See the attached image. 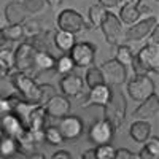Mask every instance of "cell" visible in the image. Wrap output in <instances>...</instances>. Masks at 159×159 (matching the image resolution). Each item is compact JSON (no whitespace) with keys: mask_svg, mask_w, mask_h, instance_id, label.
<instances>
[{"mask_svg":"<svg viewBox=\"0 0 159 159\" xmlns=\"http://www.w3.org/2000/svg\"><path fill=\"white\" fill-rule=\"evenodd\" d=\"M100 72L103 75V81L107 86H121L126 83L127 78V69L123 64H119L116 59L105 61L100 67Z\"/></svg>","mask_w":159,"mask_h":159,"instance_id":"5b68a950","label":"cell"},{"mask_svg":"<svg viewBox=\"0 0 159 159\" xmlns=\"http://www.w3.org/2000/svg\"><path fill=\"white\" fill-rule=\"evenodd\" d=\"M134 52H132V49L127 46V45H118L116 46V61L119 62V64H123L124 67L127 69V67H132V62H134Z\"/></svg>","mask_w":159,"mask_h":159,"instance_id":"484cf974","label":"cell"},{"mask_svg":"<svg viewBox=\"0 0 159 159\" xmlns=\"http://www.w3.org/2000/svg\"><path fill=\"white\" fill-rule=\"evenodd\" d=\"M0 64H2L10 73L15 70V52H11L10 48L0 49Z\"/></svg>","mask_w":159,"mask_h":159,"instance_id":"d6a6232c","label":"cell"},{"mask_svg":"<svg viewBox=\"0 0 159 159\" xmlns=\"http://www.w3.org/2000/svg\"><path fill=\"white\" fill-rule=\"evenodd\" d=\"M0 37L7 40L8 43L11 42H18V40L24 38V29L22 24H8L7 27L0 29Z\"/></svg>","mask_w":159,"mask_h":159,"instance_id":"cb8c5ba5","label":"cell"},{"mask_svg":"<svg viewBox=\"0 0 159 159\" xmlns=\"http://www.w3.org/2000/svg\"><path fill=\"white\" fill-rule=\"evenodd\" d=\"M27 16V11L24 10L21 2H10L5 7V19L8 24H22Z\"/></svg>","mask_w":159,"mask_h":159,"instance_id":"44dd1931","label":"cell"},{"mask_svg":"<svg viewBox=\"0 0 159 159\" xmlns=\"http://www.w3.org/2000/svg\"><path fill=\"white\" fill-rule=\"evenodd\" d=\"M121 2H123L124 5H126V3H137V5H139L140 0H121Z\"/></svg>","mask_w":159,"mask_h":159,"instance_id":"681fc988","label":"cell"},{"mask_svg":"<svg viewBox=\"0 0 159 159\" xmlns=\"http://www.w3.org/2000/svg\"><path fill=\"white\" fill-rule=\"evenodd\" d=\"M154 83L148 75H135L130 81H127L129 96L137 102H143L145 99H148L151 94H154Z\"/></svg>","mask_w":159,"mask_h":159,"instance_id":"277c9868","label":"cell"},{"mask_svg":"<svg viewBox=\"0 0 159 159\" xmlns=\"http://www.w3.org/2000/svg\"><path fill=\"white\" fill-rule=\"evenodd\" d=\"M111 97V88L107 84H99L96 88L89 89V96L84 100L83 107H91V105H99V107H103Z\"/></svg>","mask_w":159,"mask_h":159,"instance_id":"ac0fdd59","label":"cell"},{"mask_svg":"<svg viewBox=\"0 0 159 159\" xmlns=\"http://www.w3.org/2000/svg\"><path fill=\"white\" fill-rule=\"evenodd\" d=\"M27 157V154H25L24 151H21V150H16V151H13L11 154H8L5 159H25Z\"/></svg>","mask_w":159,"mask_h":159,"instance_id":"7bdbcfd3","label":"cell"},{"mask_svg":"<svg viewBox=\"0 0 159 159\" xmlns=\"http://www.w3.org/2000/svg\"><path fill=\"white\" fill-rule=\"evenodd\" d=\"M40 91H42V105L56 94L54 86H51V84H40Z\"/></svg>","mask_w":159,"mask_h":159,"instance_id":"8d00e7d4","label":"cell"},{"mask_svg":"<svg viewBox=\"0 0 159 159\" xmlns=\"http://www.w3.org/2000/svg\"><path fill=\"white\" fill-rule=\"evenodd\" d=\"M43 140L48 142L49 145H61V143L65 142L61 135L57 126H46L43 129Z\"/></svg>","mask_w":159,"mask_h":159,"instance_id":"f546056e","label":"cell"},{"mask_svg":"<svg viewBox=\"0 0 159 159\" xmlns=\"http://www.w3.org/2000/svg\"><path fill=\"white\" fill-rule=\"evenodd\" d=\"M59 84H61L62 96H65V97H78L83 92V89H84L83 78L80 75H75V73L62 75Z\"/></svg>","mask_w":159,"mask_h":159,"instance_id":"5bb4252c","label":"cell"},{"mask_svg":"<svg viewBox=\"0 0 159 159\" xmlns=\"http://www.w3.org/2000/svg\"><path fill=\"white\" fill-rule=\"evenodd\" d=\"M7 45H8V42H7V40H3L2 37H0V49H3V48H7Z\"/></svg>","mask_w":159,"mask_h":159,"instance_id":"c3c4849f","label":"cell"},{"mask_svg":"<svg viewBox=\"0 0 159 159\" xmlns=\"http://www.w3.org/2000/svg\"><path fill=\"white\" fill-rule=\"evenodd\" d=\"M154 2H159V0H154Z\"/></svg>","mask_w":159,"mask_h":159,"instance_id":"816d5d0a","label":"cell"},{"mask_svg":"<svg viewBox=\"0 0 159 159\" xmlns=\"http://www.w3.org/2000/svg\"><path fill=\"white\" fill-rule=\"evenodd\" d=\"M150 45H154V46L159 45V27H154L153 32L150 34Z\"/></svg>","mask_w":159,"mask_h":159,"instance_id":"ab89813d","label":"cell"},{"mask_svg":"<svg viewBox=\"0 0 159 159\" xmlns=\"http://www.w3.org/2000/svg\"><path fill=\"white\" fill-rule=\"evenodd\" d=\"M22 7H24V10L27 11V13H38L40 10H42L43 7H45V0H22Z\"/></svg>","mask_w":159,"mask_h":159,"instance_id":"e575fe53","label":"cell"},{"mask_svg":"<svg viewBox=\"0 0 159 159\" xmlns=\"http://www.w3.org/2000/svg\"><path fill=\"white\" fill-rule=\"evenodd\" d=\"M43 107L46 110V115L49 118H54V119H61L64 116H67L70 113V100L69 97H65L62 94H54L51 99H48Z\"/></svg>","mask_w":159,"mask_h":159,"instance_id":"4fadbf2b","label":"cell"},{"mask_svg":"<svg viewBox=\"0 0 159 159\" xmlns=\"http://www.w3.org/2000/svg\"><path fill=\"white\" fill-rule=\"evenodd\" d=\"M10 75V72L3 67V65L2 64H0V80H2V78H5V76H8Z\"/></svg>","mask_w":159,"mask_h":159,"instance_id":"bcb514c9","label":"cell"},{"mask_svg":"<svg viewBox=\"0 0 159 159\" xmlns=\"http://www.w3.org/2000/svg\"><path fill=\"white\" fill-rule=\"evenodd\" d=\"M100 29H102V32L105 35V40H107L108 45H111V46L123 45V42H124L123 24L118 19L116 15H113V13L108 11L107 16H105V21L100 25Z\"/></svg>","mask_w":159,"mask_h":159,"instance_id":"52a82bcc","label":"cell"},{"mask_svg":"<svg viewBox=\"0 0 159 159\" xmlns=\"http://www.w3.org/2000/svg\"><path fill=\"white\" fill-rule=\"evenodd\" d=\"M75 64L72 61V57L69 54H62L61 57H56V67L54 70L61 75H67V73H73Z\"/></svg>","mask_w":159,"mask_h":159,"instance_id":"83f0119b","label":"cell"},{"mask_svg":"<svg viewBox=\"0 0 159 159\" xmlns=\"http://www.w3.org/2000/svg\"><path fill=\"white\" fill-rule=\"evenodd\" d=\"M142 16V13H140V3H126L121 11H119V21H121V24H135Z\"/></svg>","mask_w":159,"mask_h":159,"instance_id":"603a6c76","label":"cell"},{"mask_svg":"<svg viewBox=\"0 0 159 159\" xmlns=\"http://www.w3.org/2000/svg\"><path fill=\"white\" fill-rule=\"evenodd\" d=\"M132 69L137 75H148L150 72L159 70V49L154 45H145L134 56Z\"/></svg>","mask_w":159,"mask_h":159,"instance_id":"3957f363","label":"cell"},{"mask_svg":"<svg viewBox=\"0 0 159 159\" xmlns=\"http://www.w3.org/2000/svg\"><path fill=\"white\" fill-rule=\"evenodd\" d=\"M69 56L72 57L75 67H91L96 59V46L88 42L75 43Z\"/></svg>","mask_w":159,"mask_h":159,"instance_id":"30bf717a","label":"cell"},{"mask_svg":"<svg viewBox=\"0 0 159 159\" xmlns=\"http://www.w3.org/2000/svg\"><path fill=\"white\" fill-rule=\"evenodd\" d=\"M48 123V115L43 105H35L27 116V129L30 132H43Z\"/></svg>","mask_w":159,"mask_h":159,"instance_id":"2e32d148","label":"cell"},{"mask_svg":"<svg viewBox=\"0 0 159 159\" xmlns=\"http://www.w3.org/2000/svg\"><path fill=\"white\" fill-rule=\"evenodd\" d=\"M129 134L130 137L134 139L137 143H143L145 140L150 139V134H151V124L145 119H137L130 124V129H129Z\"/></svg>","mask_w":159,"mask_h":159,"instance_id":"7402d4cb","label":"cell"},{"mask_svg":"<svg viewBox=\"0 0 159 159\" xmlns=\"http://www.w3.org/2000/svg\"><path fill=\"white\" fill-rule=\"evenodd\" d=\"M159 156H156V154H153V153H150L147 148H142L140 150V153H139V159H157Z\"/></svg>","mask_w":159,"mask_h":159,"instance_id":"f35d334b","label":"cell"},{"mask_svg":"<svg viewBox=\"0 0 159 159\" xmlns=\"http://www.w3.org/2000/svg\"><path fill=\"white\" fill-rule=\"evenodd\" d=\"M25 159H46V157H45L43 154H40V153H35V151H34V153H30Z\"/></svg>","mask_w":159,"mask_h":159,"instance_id":"f6af8a7d","label":"cell"},{"mask_svg":"<svg viewBox=\"0 0 159 159\" xmlns=\"http://www.w3.org/2000/svg\"><path fill=\"white\" fill-rule=\"evenodd\" d=\"M16 150H19L16 139L8 137V135H5V134L0 135V157L5 159L8 154H11L13 151H16Z\"/></svg>","mask_w":159,"mask_h":159,"instance_id":"4316f807","label":"cell"},{"mask_svg":"<svg viewBox=\"0 0 159 159\" xmlns=\"http://www.w3.org/2000/svg\"><path fill=\"white\" fill-rule=\"evenodd\" d=\"M56 67V57L49 51H37L35 61H34V73L38 75L42 72L54 70Z\"/></svg>","mask_w":159,"mask_h":159,"instance_id":"d6986e66","label":"cell"},{"mask_svg":"<svg viewBox=\"0 0 159 159\" xmlns=\"http://www.w3.org/2000/svg\"><path fill=\"white\" fill-rule=\"evenodd\" d=\"M113 159H139V154L132 153L127 148H118V150H115V157Z\"/></svg>","mask_w":159,"mask_h":159,"instance_id":"d590c367","label":"cell"},{"mask_svg":"<svg viewBox=\"0 0 159 159\" xmlns=\"http://www.w3.org/2000/svg\"><path fill=\"white\" fill-rule=\"evenodd\" d=\"M57 27L59 30L64 32H70V34H78L81 32L83 29H88L86 21L81 16V13H78L75 10H62L59 15H57Z\"/></svg>","mask_w":159,"mask_h":159,"instance_id":"8992f818","label":"cell"},{"mask_svg":"<svg viewBox=\"0 0 159 159\" xmlns=\"http://www.w3.org/2000/svg\"><path fill=\"white\" fill-rule=\"evenodd\" d=\"M157 110H159V97L154 92V94H151L148 99L140 102V105L134 110V118L145 119V121H147L148 118H153V116L157 115Z\"/></svg>","mask_w":159,"mask_h":159,"instance_id":"e0dca14e","label":"cell"},{"mask_svg":"<svg viewBox=\"0 0 159 159\" xmlns=\"http://www.w3.org/2000/svg\"><path fill=\"white\" fill-rule=\"evenodd\" d=\"M108 10H105L103 7H100L99 3L97 5H92L88 11V16H89V22L92 27H100L102 22L105 21V16H107Z\"/></svg>","mask_w":159,"mask_h":159,"instance_id":"d4e9b609","label":"cell"},{"mask_svg":"<svg viewBox=\"0 0 159 159\" xmlns=\"http://www.w3.org/2000/svg\"><path fill=\"white\" fill-rule=\"evenodd\" d=\"M126 97L121 91H111L110 100L103 105V119L118 130L126 121Z\"/></svg>","mask_w":159,"mask_h":159,"instance_id":"7a4b0ae2","label":"cell"},{"mask_svg":"<svg viewBox=\"0 0 159 159\" xmlns=\"http://www.w3.org/2000/svg\"><path fill=\"white\" fill-rule=\"evenodd\" d=\"M51 159H72V154L65 150H61V151H56L54 154L51 156Z\"/></svg>","mask_w":159,"mask_h":159,"instance_id":"b9f144b4","label":"cell"},{"mask_svg":"<svg viewBox=\"0 0 159 159\" xmlns=\"http://www.w3.org/2000/svg\"><path fill=\"white\" fill-rule=\"evenodd\" d=\"M81 159H97V157H96V153H94V148L86 150V151L81 154Z\"/></svg>","mask_w":159,"mask_h":159,"instance_id":"ee69618b","label":"cell"},{"mask_svg":"<svg viewBox=\"0 0 159 159\" xmlns=\"http://www.w3.org/2000/svg\"><path fill=\"white\" fill-rule=\"evenodd\" d=\"M25 129H27V127H25V124L13 111L11 113H7L5 116L0 118V130H2V134H5L8 137L18 139Z\"/></svg>","mask_w":159,"mask_h":159,"instance_id":"9a60e30c","label":"cell"},{"mask_svg":"<svg viewBox=\"0 0 159 159\" xmlns=\"http://www.w3.org/2000/svg\"><path fill=\"white\" fill-rule=\"evenodd\" d=\"M10 81L15 86V89L19 92V96L24 102L30 105H42V91H40V84L34 81V78L27 73L16 72L13 70L10 75Z\"/></svg>","mask_w":159,"mask_h":159,"instance_id":"6da1fadb","label":"cell"},{"mask_svg":"<svg viewBox=\"0 0 159 159\" xmlns=\"http://www.w3.org/2000/svg\"><path fill=\"white\" fill-rule=\"evenodd\" d=\"M45 2H48L51 7H56V5H59V3H62L64 0H45Z\"/></svg>","mask_w":159,"mask_h":159,"instance_id":"7dc6e473","label":"cell"},{"mask_svg":"<svg viewBox=\"0 0 159 159\" xmlns=\"http://www.w3.org/2000/svg\"><path fill=\"white\" fill-rule=\"evenodd\" d=\"M86 84H88L89 89L96 88L99 84H105L103 75H102L99 67H88V70H86Z\"/></svg>","mask_w":159,"mask_h":159,"instance_id":"f1b7e54d","label":"cell"},{"mask_svg":"<svg viewBox=\"0 0 159 159\" xmlns=\"http://www.w3.org/2000/svg\"><path fill=\"white\" fill-rule=\"evenodd\" d=\"M118 3H119V0H99V5H100V7H103L105 10H108V8H115Z\"/></svg>","mask_w":159,"mask_h":159,"instance_id":"60d3db41","label":"cell"},{"mask_svg":"<svg viewBox=\"0 0 159 159\" xmlns=\"http://www.w3.org/2000/svg\"><path fill=\"white\" fill-rule=\"evenodd\" d=\"M22 29H24V38H34L37 35H40L43 32V27H42V22L40 21H35V19H30V21H24L22 24Z\"/></svg>","mask_w":159,"mask_h":159,"instance_id":"4dcf8cb0","label":"cell"},{"mask_svg":"<svg viewBox=\"0 0 159 159\" xmlns=\"http://www.w3.org/2000/svg\"><path fill=\"white\" fill-rule=\"evenodd\" d=\"M159 19L156 16L147 18L143 21H137L135 24H132V27L127 29V32L124 34V40L126 42H139V40L148 37L154 27H157Z\"/></svg>","mask_w":159,"mask_h":159,"instance_id":"7c38bea8","label":"cell"},{"mask_svg":"<svg viewBox=\"0 0 159 159\" xmlns=\"http://www.w3.org/2000/svg\"><path fill=\"white\" fill-rule=\"evenodd\" d=\"M143 143H145V148H147L150 153L159 156V139L157 137H151L148 140H145Z\"/></svg>","mask_w":159,"mask_h":159,"instance_id":"74e56055","label":"cell"},{"mask_svg":"<svg viewBox=\"0 0 159 159\" xmlns=\"http://www.w3.org/2000/svg\"><path fill=\"white\" fill-rule=\"evenodd\" d=\"M0 135H2V130H0Z\"/></svg>","mask_w":159,"mask_h":159,"instance_id":"f907efd6","label":"cell"},{"mask_svg":"<svg viewBox=\"0 0 159 159\" xmlns=\"http://www.w3.org/2000/svg\"><path fill=\"white\" fill-rule=\"evenodd\" d=\"M76 40H75V35L70 34V32H64V30H54V35H52V45H54L61 52L64 54H69L72 51V48L75 46Z\"/></svg>","mask_w":159,"mask_h":159,"instance_id":"ffe728a7","label":"cell"},{"mask_svg":"<svg viewBox=\"0 0 159 159\" xmlns=\"http://www.w3.org/2000/svg\"><path fill=\"white\" fill-rule=\"evenodd\" d=\"M113 137H115V129L108 121H105L103 118L94 121L88 130V139L92 145H96V147L111 143Z\"/></svg>","mask_w":159,"mask_h":159,"instance_id":"ba28073f","label":"cell"},{"mask_svg":"<svg viewBox=\"0 0 159 159\" xmlns=\"http://www.w3.org/2000/svg\"><path fill=\"white\" fill-rule=\"evenodd\" d=\"M21 100L22 99H18L15 96H11V97H0V118L5 116L7 113H11Z\"/></svg>","mask_w":159,"mask_h":159,"instance_id":"1f68e13d","label":"cell"},{"mask_svg":"<svg viewBox=\"0 0 159 159\" xmlns=\"http://www.w3.org/2000/svg\"><path fill=\"white\" fill-rule=\"evenodd\" d=\"M35 54H37V49L29 42L19 45L18 49L15 51V70L16 72H22V73H27V75L34 73Z\"/></svg>","mask_w":159,"mask_h":159,"instance_id":"9c48e42d","label":"cell"},{"mask_svg":"<svg viewBox=\"0 0 159 159\" xmlns=\"http://www.w3.org/2000/svg\"><path fill=\"white\" fill-rule=\"evenodd\" d=\"M96 157L97 159H113L115 157V148L111 147V143L108 145H99L94 148Z\"/></svg>","mask_w":159,"mask_h":159,"instance_id":"836d02e7","label":"cell"},{"mask_svg":"<svg viewBox=\"0 0 159 159\" xmlns=\"http://www.w3.org/2000/svg\"><path fill=\"white\" fill-rule=\"evenodd\" d=\"M57 129H59L64 140H76L80 135H83L84 124H83L80 116L67 115V116L61 118V123H59Z\"/></svg>","mask_w":159,"mask_h":159,"instance_id":"8fae6325","label":"cell"}]
</instances>
